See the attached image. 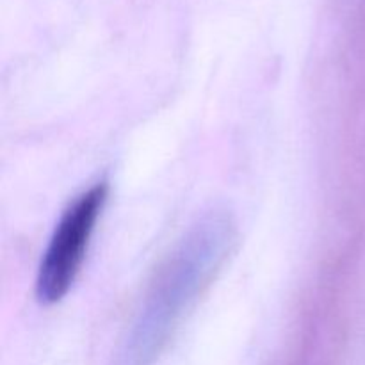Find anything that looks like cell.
Listing matches in <instances>:
<instances>
[{
  "label": "cell",
  "mask_w": 365,
  "mask_h": 365,
  "mask_svg": "<svg viewBox=\"0 0 365 365\" xmlns=\"http://www.w3.org/2000/svg\"><path fill=\"white\" fill-rule=\"evenodd\" d=\"M235 225L227 212L200 217L157 271L120 353V365H153L185 314L230 255Z\"/></svg>",
  "instance_id": "1"
},
{
  "label": "cell",
  "mask_w": 365,
  "mask_h": 365,
  "mask_svg": "<svg viewBox=\"0 0 365 365\" xmlns=\"http://www.w3.org/2000/svg\"><path fill=\"white\" fill-rule=\"evenodd\" d=\"M106 200L107 185L100 182L82 192L57 223L36 278V296L45 305L61 302L73 285Z\"/></svg>",
  "instance_id": "2"
}]
</instances>
